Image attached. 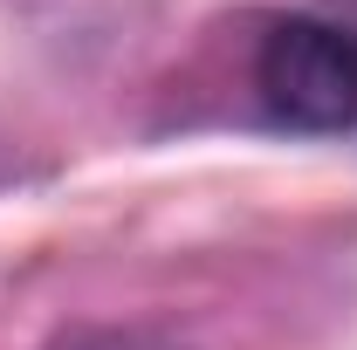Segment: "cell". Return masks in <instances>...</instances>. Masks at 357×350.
I'll return each mask as SVG.
<instances>
[{"instance_id": "cell-1", "label": "cell", "mask_w": 357, "mask_h": 350, "mask_svg": "<svg viewBox=\"0 0 357 350\" xmlns=\"http://www.w3.org/2000/svg\"><path fill=\"white\" fill-rule=\"evenodd\" d=\"M255 89L289 131H351L357 124V35L316 14H289L261 35Z\"/></svg>"}, {"instance_id": "cell-2", "label": "cell", "mask_w": 357, "mask_h": 350, "mask_svg": "<svg viewBox=\"0 0 357 350\" xmlns=\"http://www.w3.org/2000/svg\"><path fill=\"white\" fill-rule=\"evenodd\" d=\"M42 350H185V344L165 337V330H151V323H69Z\"/></svg>"}]
</instances>
